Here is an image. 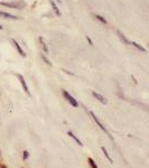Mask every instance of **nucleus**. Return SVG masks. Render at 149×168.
I'll return each instance as SVG.
<instances>
[{
    "mask_svg": "<svg viewBox=\"0 0 149 168\" xmlns=\"http://www.w3.org/2000/svg\"><path fill=\"white\" fill-rule=\"evenodd\" d=\"M0 5L6 7H10V8H15V9H23L26 6V2L24 0H13V2H0Z\"/></svg>",
    "mask_w": 149,
    "mask_h": 168,
    "instance_id": "f257e3e1",
    "label": "nucleus"
},
{
    "mask_svg": "<svg viewBox=\"0 0 149 168\" xmlns=\"http://www.w3.org/2000/svg\"><path fill=\"white\" fill-rule=\"evenodd\" d=\"M63 94H64L65 99H66V100H67L68 102H70V103H71L72 105H73V107H78V101L75 100L74 97H72V95H71L70 93H68L67 91H64V92H63Z\"/></svg>",
    "mask_w": 149,
    "mask_h": 168,
    "instance_id": "f03ea898",
    "label": "nucleus"
},
{
    "mask_svg": "<svg viewBox=\"0 0 149 168\" xmlns=\"http://www.w3.org/2000/svg\"><path fill=\"white\" fill-rule=\"evenodd\" d=\"M90 113H91V116H92V118H93V120H94V121H95V123H97V126L100 127L101 129L103 130V131H104V132H105V133H107V135H109V136H110V133H109V131H108V130L105 129V127H104V126H102V123H101L100 121H99V119H97V116H95V114H94V113L92 112V111H91Z\"/></svg>",
    "mask_w": 149,
    "mask_h": 168,
    "instance_id": "7ed1b4c3",
    "label": "nucleus"
},
{
    "mask_svg": "<svg viewBox=\"0 0 149 168\" xmlns=\"http://www.w3.org/2000/svg\"><path fill=\"white\" fill-rule=\"evenodd\" d=\"M18 78H19V81H20V83H21V85H23V87H24V90H25V92H26L28 95H30V93H29V90H28V86H27V84H26V81H25V78L21 76V75H18Z\"/></svg>",
    "mask_w": 149,
    "mask_h": 168,
    "instance_id": "20e7f679",
    "label": "nucleus"
},
{
    "mask_svg": "<svg viewBox=\"0 0 149 168\" xmlns=\"http://www.w3.org/2000/svg\"><path fill=\"white\" fill-rule=\"evenodd\" d=\"M93 97L97 99V100H99L101 102V103H103V104H107L108 103V101L105 100V97H102L101 94H99V93H97V92H93Z\"/></svg>",
    "mask_w": 149,
    "mask_h": 168,
    "instance_id": "39448f33",
    "label": "nucleus"
},
{
    "mask_svg": "<svg viewBox=\"0 0 149 168\" xmlns=\"http://www.w3.org/2000/svg\"><path fill=\"white\" fill-rule=\"evenodd\" d=\"M0 16L5 17V18H8V19H19L18 17L13 16V15H10L8 13H2V11H0Z\"/></svg>",
    "mask_w": 149,
    "mask_h": 168,
    "instance_id": "423d86ee",
    "label": "nucleus"
},
{
    "mask_svg": "<svg viewBox=\"0 0 149 168\" xmlns=\"http://www.w3.org/2000/svg\"><path fill=\"white\" fill-rule=\"evenodd\" d=\"M117 34H118V36H119V38L121 39V40H122V42L124 43V44H127V45H129V44H130V42H129V40H128V39L126 38V36L123 35L122 32H119V30H118V32H117Z\"/></svg>",
    "mask_w": 149,
    "mask_h": 168,
    "instance_id": "0eeeda50",
    "label": "nucleus"
},
{
    "mask_svg": "<svg viewBox=\"0 0 149 168\" xmlns=\"http://www.w3.org/2000/svg\"><path fill=\"white\" fill-rule=\"evenodd\" d=\"M11 42H13V45H15V47H16L17 48V51H18V52H19V54H20V56H24V57H25V53L23 52V49L20 48V46H19V44H18V43L16 42V40H11Z\"/></svg>",
    "mask_w": 149,
    "mask_h": 168,
    "instance_id": "6e6552de",
    "label": "nucleus"
},
{
    "mask_svg": "<svg viewBox=\"0 0 149 168\" xmlns=\"http://www.w3.org/2000/svg\"><path fill=\"white\" fill-rule=\"evenodd\" d=\"M67 135H68V136H70V137H72V138H73V139H74L75 141L78 142V145H80V146H83V143H82L81 140L78 139V137H75V136H74V133H73V132H71V131H68Z\"/></svg>",
    "mask_w": 149,
    "mask_h": 168,
    "instance_id": "1a4fd4ad",
    "label": "nucleus"
},
{
    "mask_svg": "<svg viewBox=\"0 0 149 168\" xmlns=\"http://www.w3.org/2000/svg\"><path fill=\"white\" fill-rule=\"evenodd\" d=\"M39 42H40V44H42L43 48H44V51H45V53H46V54H47V53H48V48H47V46H46L45 42H44V39H43L42 37L39 38Z\"/></svg>",
    "mask_w": 149,
    "mask_h": 168,
    "instance_id": "9d476101",
    "label": "nucleus"
},
{
    "mask_svg": "<svg viewBox=\"0 0 149 168\" xmlns=\"http://www.w3.org/2000/svg\"><path fill=\"white\" fill-rule=\"evenodd\" d=\"M101 149H102V151H103L104 156H105V157H107V158H108V160H109V162H112V159H111V157H110V156H109V154H108L107 149L104 148V147H102V148H101Z\"/></svg>",
    "mask_w": 149,
    "mask_h": 168,
    "instance_id": "9b49d317",
    "label": "nucleus"
},
{
    "mask_svg": "<svg viewBox=\"0 0 149 168\" xmlns=\"http://www.w3.org/2000/svg\"><path fill=\"white\" fill-rule=\"evenodd\" d=\"M51 5H52L53 8H54V10H55L56 15H61V13L59 11V8H57V6L55 5V2H54V1H51Z\"/></svg>",
    "mask_w": 149,
    "mask_h": 168,
    "instance_id": "f8f14e48",
    "label": "nucleus"
},
{
    "mask_svg": "<svg viewBox=\"0 0 149 168\" xmlns=\"http://www.w3.org/2000/svg\"><path fill=\"white\" fill-rule=\"evenodd\" d=\"M131 44H132V45L135 46V47H137V48H138V49H140V51H141V52H146V49L143 48V46L138 45V44H137V43H133V42H132V43H131Z\"/></svg>",
    "mask_w": 149,
    "mask_h": 168,
    "instance_id": "ddd939ff",
    "label": "nucleus"
},
{
    "mask_svg": "<svg viewBox=\"0 0 149 168\" xmlns=\"http://www.w3.org/2000/svg\"><path fill=\"white\" fill-rule=\"evenodd\" d=\"M89 164L91 165V167L92 168H97V164L94 162V160L92 158H89Z\"/></svg>",
    "mask_w": 149,
    "mask_h": 168,
    "instance_id": "4468645a",
    "label": "nucleus"
},
{
    "mask_svg": "<svg viewBox=\"0 0 149 168\" xmlns=\"http://www.w3.org/2000/svg\"><path fill=\"white\" fill-rule=\"evenodd\" d=\"M42 58H43V59H44V61L46 62V64H47V65H52V64H51V62H49L48 59H47V58H46L44 55H42Z\"/></svg>",
    "mask_w": 149,
    "mask_h": 168,
    "instance_id": "2eb2a0df",
    "label": "nucleus"
},
{
    "mask_svg": "<svg viewBox=\"0 0 149 168\" xmlns=\"http://www.w3.org/2000/svg\"><path fill=\"white\" fill-rule=\"evenodd\" d=\"M95 18H97V19L101 20V21H102V23H104V24L107 23V21H105V19H103V18H102L101 16H97H97H95Z\"/></svg>",
    "mask_w": 149,
    "mask_h": 168,
    "instance_id": "dca6fc26",
    "label": "nucleus"
},
{
    "mask_svg": "<svg viewBox=\"0 0 149 168\" xmlns=\"http://www.w3.org/2000/svg\"><path fill=\"white\" fill-rule=\"evenodd\" d=\"M28 156H29L28 151H24V159H27L28 158Z\"/></svg>",
    "mask_w": 149,
    "mask_h": 168,
    "instance_id": "f3484780",
    "label": "nucleus"
},
{
    "mask_svg": "<svg viewBox=\"0 0 149 168\" xmlns=\"http://www.w3.org/2000/svg\"><path fill=\"white\" fill-rule=\"evenodd\" d=\"M0 29H2V27H1V26H0Z\"/></svg>",
    "mask_w": 149,
    "mask_h": 168,
    "instance_id": "a211bd4d",
    "label": "nucleus"
}]
</instances>
